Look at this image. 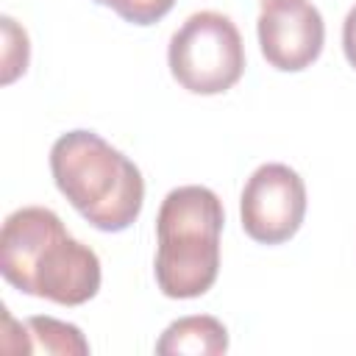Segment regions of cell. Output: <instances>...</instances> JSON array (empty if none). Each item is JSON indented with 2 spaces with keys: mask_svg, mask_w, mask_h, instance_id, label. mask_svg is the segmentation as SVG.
I'll return each instance as SVG.
<instances>
[{
  "mask_svg": "<svg viewBox=\"0 0 356 356\" xmlns=\"http://www.w3.org/2000/svg\"><path fill=\"white\" fill-rule=\"evenodd\" d=\"M0 273L14 289L58 306H81L100 289L97 253L70 236L61 217L44 206H22L6 217Z\"/></svg>",
  "mask_w": 356,
  "mask_h": 356,
  "instance_id": "1",
  "label": "cell"
},
{
  "mask_svg": "<svg viewBox=\"0 0 356 356\" xmlns=\"http://www.w3.org/2000/svg\"><path fill=\"white\" fill-rule=\"evenodd\" d=\"M50 172L58 192L97 231H125L142 211L139 167L95 131L61 134L50 147Z\"/></svg>",
  "mask_w": 356,
  "mask_h": 356,
  "instance_id": "2",
  "label": "cell"
},
{
  "mask_svg": "<svg viewBox=\"0 0 356 356\" xmlns=\"http://www.w3.org/2000/svg\"><path fill=\"white\" fill-rule=\"evenodd\" d=\"M225 211L209 186H178L161 200L156 217V284L167 298L206 295L220 273V231Z\"/></svg>",
  "mask_w": 356,
  "mask_h": 356,
  "instance_id": "3",
  "label": "cell"
},
{
  "mask_svg": "<svg viewBox=\"0 0 356 356\" xmlns=\"http://www.w3.org/2000/svg\"><path fill=\"white\" fill-rule=\"evenodd\" d=\"M172 78L192 95H222L245 72V44L220 11H195L172 33L167 50Z\"/></svg>",
  "mask_w": 356,
  "mask_h": 356,
  "instance_id": "4",
  "label": "cell"
},
{
  "mask_svg": "<svg viewBox=\"0 0 356 356\" xmlns=\"http://www.w3.org/2000/svg\"><path fill=\"white\" fill-rule=\"evenodd\" d=\"M242 228L253 242L281 245L292 239L306 217V184L303 178L281 164L270 161L253 170L239 197Z\"/></svg>",
  "mask_w": 356,
  "mask_h": 356,
  "instance_id": "5",
  "label": "cell"
},
{
  "mask_svg": "<svg viewBox=\"0 0 356 356\" xmlns=\"http://www.w3.org/2000/svg\"><path fill=\"white\" fill-rule=\"evenodd\" d=\"M259 44L270 67L300 72L323 53L325 22L312 0H270L259 11Z\"/></svg>",
  "mask_w": 356,
  "mask_h": 356,
  "instance_id": "6",
  "label": "cell"
},
{
  "mask_svg": "<svg viewBox=\"0 0 356 356\" xmlns=\"http://www.w3.org/2000/svg\"><path fill=\"white\" fill-rule=\"evenodd\" d=\"M228 350V328L211 314H189L170 323L159 342V356H220Z\"/></svg>",
  "mask_w": 356,
  "mask_h": 356,
  "instance_id": "7",
  "label": "cell"
},
{
  "mask_svg": "<svg viewBox=\"0 0 356 356\" xmlns=\"http://www.w3.org/2000/svg\"><path fill=\"white\" fill-rule=\"evenodd\" d=\"M28 353H61V356H83L89 353V342L81 328L56 317H28L25 320Z\"/></svg>",
  "mask_w": 356,
  "mask_h": 356,
  "instance_id": "8",
  "label": "cell"
},
{
  "mask_svg": "<svg viewBox=\"0 0 356 356\" xmlns=\"http://www.w3.org/2000/svg\"><path fill=\"white\" fill-rule=\"evenodd\" d=\"M0 25H3V83H11L17 75L28 70L31 44L25 28H19L11 17H3Z\"/></svg>",
  "mask_w": 356,
  "mask_h": 356,
  "instance_id": "9",
  "label": "cell"
},
{
  "mask_svg": "<svg viewBox=\"0 0 356 356\" xmlns=\"http://www.w3.org/2000/svg\"><path fill=\"white\" fill-rule=\"evenodd\" d=\"M103 6L114 8L125 22L153 25L172 11L175 0H103Z\"/></svg>",
  "mask_w": 356,
  "mask_h": 356,
  "instance_id": "10",
  "label": "cell"
},
{
  "mask_svg": "<svg viewBox=\"0 0 356 356\" xmlns=\"http://www.w3.org/2000/svg\"><path fill=\"white\" fill-rule=\"evenodd\" d=\"M342 47H345V58L356 70V6L348 11L345 25H342Z\"/></svg>",
  "mask_w": 356,
  "mask_h": 356,
  "instance_id": "11",
  "label": "cell"
},
{
  "mask_svg": "<svg viewBox=\"0 0 356 356\" xmlns=\"http://www.w3.org/2000/svg\"><path fill=\"white\" fill-rule=\"evenodd\" d=\"M95 3H100V6H103V0H95Z\"/></svg>",
  "mask_w": 356,
  "mask_h": 356,
  "instance_id": "12",
  "label": "cell"
},
{
  "mask_svg": "<svg viewBox=\"0 0 356 356\" xmlns=\"http://www.w3.org/2000/svg\"><path fill=\"white\" fill-rule=\"evenodd\" d=\"M261 3H270V0H261Z\"/></svg>",
  "mask_w": 356,
  "mask_h": 356,
  "instance_id": "13",
  "label": "cell"
}]
</instances>
